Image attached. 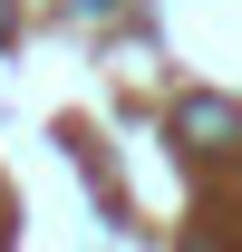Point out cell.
I'll list each match as a JSON object with an SVG mask.
<instances>
[{
  "label": "cell",
  "instance_id": "6da1fadb",
  "mask_svg": "<svg viewBox=\"0 0 242 252\" xmlns=\"http://www.w3.org/2000/svg\"><path fill=\"white\" fill-rule=\"evenodd\" d=\"M175 136H184V146H233V136H242V107H233V97H184Z\"/></svg>",
  "mask_w": 242,
  "mask_h": 252
},
{
  "label": "cell",
  "instance_id": "7a4b0ae2",
  "mask_svg": "<svg viewBox=\"0 0 242 252\" xmlns=\"http://www.w3.org/2000/svg\"><path fill=\"white\" fill-rule=\"evenodd\" d=\"M0 39H10V0H0Z\"/></svg>",
  "mask_w": 242,
  "mask_h": 252
},
{
  "label": "cell",
  "instance_id": "3957f363",
  "mask_svg": "<svg viewBox=\"0 0 242 252\" xmlns=\"http://www.w3.org/2000/svg\"><path fill=\"white\" fill-rule=\"evenodd\" d=\"M184 252H213V243H184Z\"/></svg>",
  "mask_w": 242,
  "mask_h": 252
}]
</instances>
